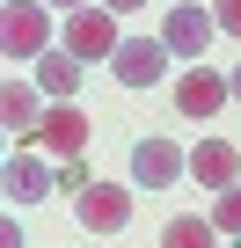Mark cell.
Returning a JSON list of instances; mask_svg holds the SVG:
<instances>
[{"label":"cell","mask_w":241,"mask_h":248,"mask_svg":"<svg viewBox=\"0 0 241 248\" xmlns=\"http://www.w3.org/2000/svg\"><path fill=\"white\" fill-rule=\"evenodd\" d=\"M51 44V8L44 0H8V15H0V51L8 66H37Z\"/></svg>","instance_id":"cell-1"},{"label":"cell","mask_w":241,"mask_h":248,"mask_svg":"<svg viewBox=\"0 0 241 248\" xmlns=\"http://www.w3.org/2000/svg\"><path fill=\"white\" fill-rule=\"evenodd\" d=\"M117 44H125V37H117V15L110 8H73L66 15V51L73 59H117Z\"/></svg>","instance_id":"cell-2"},{"label":"cell","mask_w":241,"mask_h":248,"mask_svg":"<svg viewBox=\"0 0 241 248\" xmlns=\"http://www.w3.org/2000/svg\"><path fill=\"white\" fill-rule=\"evenodd\" d=\"M190 175V154L176 146V139H139L132 146V183L139 190H168V183H183Z\"/></svg>","instance_id":"cell-3"},{"label":"cell","mask_w":241,"mask_h":248,"mask_svg":"<svg viewBox=\"0 0 241 248\" xmlns=\"http://www.w3.org/2000/svg\"><path fill=\"white\" fill-rule=\"evenodd\" d=\"M226 102H234V88H226V73H212V66H190V73L176 80V109H183V117H197V124H205V117H219Z\"/></svg>","instance_id":"cell-4"},{"label":"cell","mask_w":241,"mask_h":248,"mask_svg":"<svg viewBox=\"0 0 241 248\" xmlns=\"http://www.w3.org/2000/svg\"><path fill=\"white\" fill-rule=\"evenodd\" d=\"M73 212H80V226H95V233H117L132 219V190L125 183H88L80 197H73Z\"/></svg>","instance_id":"cell-5"},{"label":"cell","mask_w":241,"mask_h":248,"mask_svg":"<svg viewBox=\"0 0 241 248\" xmlns=\"http://www.w3.org/2000/svg\"><path fill=\"white\" fill-rule=\"evenodd\" d=\"M110 73L125 80V88H154V80L168 73V44H161V37H132V44H117Z\"/></svg>","instance_id":"cell-6"},{"label":"cell","mask_w":241,"mask_h":248,"mask_svg":"<svg viewBox=\"0 0 241 248\" xmlns=\"http://www.w3.org/2000/svg\"><path fill=\"white\" fill-rule=\"evenodd\" d=\"M212 30H219V22H212L205 8H190V0H183V8H168V22H161V44H168L176 59H190V66H197V51L212 44Z\"/></svg>","instance_id":"cell-7"},{"label":"cell","mask_w":241,"mask_h":248,"mask_svg":"<svg viewBox=\"0 0 241 248\" xmlns=\"http://www.w3.org/2000/svg\"><path fill=\"white\" fill-rule=\"evenodd\" d=\"M190 183H205V190H234V183H241V146H234V139H205V146H190Z\"/></svg>","instance_id":"cell-8"},{"label":"cell","mask_w":241,"mask_h":248,"mask_svg":"<svg viewBox=\"0 0 241 248\" xmlns=\"http://www.w3.org/2000/svg\"><path fill=\"white\" fill-rule=\"evenodd\" d=\"M37 146H51V154H80L88 146V117H80V102H51L44 109V132H37Z\"/></svg>","instance_id":"cell-9"},{"label":"cell","mask_w":241,"mask_h":248,"mask_svg":"<svg viewBox=\"0 0 241 248\" xmlns=\"http://www.w3.org/2000/svg\"><path fill=\"white\" fill-rule=\"evenodd\" d=\"M0 183H8V204H37V197H51V190H59V175H51L37 154H15Z\"/></svg>","instance_id":"cell-10"},{"label":"cell","mask_w":241,"mask_h":248,"mask_svg":"<svg viewBox=\"0 0 241 248\" xmlns=\"http://www.w3.org/2000/svg\"><path fill=\"white\" fill-rule=\"evenodd\" d=\"M0 124H8L15 139H37L44 132V109H37V88L30 80H8V88H0Z\"/></svg>","instance_id":"cell-11"},{"label":"cell","mask_w":241,"mask_h":248,"mask_svg":"<svg viewBox=\"0 0 241 248\" xmlns=\"http://www.w3.org/2000/svg\"><path fill=\"white\" fill-rule=\"evenodd\" d=\"M37 88H44L51 102H73V88H80V59H73V51H44V59H37Z\"/></svg>","instance_id":"cell-12"},{"label":"cell","mask_w":241,"mask_h":248,"mask_svg":"<svg viewBox=\"0 0 241 248\" xmlns=\"http://www.w3.org/2000/svg\"><path fill=\"white\" fill-rule=\"evenodd\" d=\"M212 233H219L212 219H168V226H161V248H219Z\"/></svg>","instance_id":"cell-13"},{"label":"cell","mask_w":241,"mask_h":248,"mask_svg":"<svg viewBox=\"0 0 241 248\" xmlns=\"http://www.w3.org/2000/svg\"><path fill=\"white\" fill-rule=\"evenodd\" d=\"M212 226L241 241V183H234V190H212Z\"/></svg>","instance_id":"cell-14"},{"label":"cell","mask_w":241,"mask_h":248,"mask_svg":"<svg viewBox=\"0 0 241 248\" xmlns=\"http://www.w3.org/2000/svg\"><path fill=\"white\" fill-rule=\"evenodd\" d=\"M88 183H95V175H88V161H80V154H73V161H66V168H59V190H66V197H80V190H88Z\"/></svg>","instance_id":"cell-15"},{"label":"cell","mask_w":241,"mask_h":248,"mask_svg":"<svg viewBox=\"0 0 241 248\" xmlns=\"http://www.w3.org/2000/svg\"><path fill=\"white\" fill-rule=\"evenodd\" d=\"M212 22H219L226 37H241V0H212Z\"/></svg>","instance_id":"cell-16"},{"label":"cell","mask_w":241,"mask_h":248,"mask_svg":"<svg viewBox=\"0 0 241 248\" xmlns=\"http://www.w3.org/2000/svg\"><path fill=\"white\" fill-rule=\"evenodd\" d=\"M0 248H22V226L15 219H0Z\"/></svg>","instance_id":"cell-17"},{"label":"cell","mask_w":241,"mask_h":248,"mask_svg":"<svg viewBox=\"0 0 241 248\" xmlns=\"http://www.w3.org/2000/svg\"><path fill=\"white\" fill-rule=\"evenodd\" d=\"M102 8H110V15H132V8H146V0H102Z\"/></svg>","instance_id":"cell-18"},{"label":"cell","mask_w":241,"mask_h":248,"mask_svg":"<svg viewBox=\"0 0 241 248\" xmlns=\"http://www.w3.org/2000/svg\"><path fill=\"white\" fill-rule=\"evenodd\" d=\"M44 8H66V15H73V8H88V0H44Z\"/></svg>","instance_id":"cell-19"},{"label":"cell","mask_w":241,"mask_h":248,"mask_svg":"<svg viewBox=\"0 0 241 248\" xmlns=\"http://www.w3.org/2000/svg\"><path fill=\"white\" fill-rule=\"evenodd\" d=\"M226 88H234V102H241V66H234V73H226Z\"/></svg>","instance_id":"cell-20"},{"label":"cell","mask_w":241,"mask_h":248,"mask_svg":"<svg viewBox=\"0 0 241 248\" xmlns=\"http://www.w3.org/2000/svg\"><path fill=\"white\" fill-rule=\"evenodd\" d=\"M234 248H241V241H234Z\"/></svg>","instance_id":"cell-21"}]
</instances>
